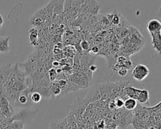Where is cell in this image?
<instances>
[{
  "label": "cell",
  "mask_w": 161,
  "mask_h": 129,
  "mask_svg": "<svg viewBox=\"0 0 161 129\" xmlns=\"http://www.w3.org/2000/svg\"><path fill=\"white\" fill-rule=\"evenodd\" d=\"M117 72H118V74L120 76L123 77V76H125L127 74V73H128V70H127L126 68H125V67H120V68L118 70Z\"/></svg>",
  "instance_id": "cb8c5ba5"
},
{
  "label": "cell",
  "mask_w": 161,
  "mask_h": 129,
  "mask_svg": "<svg viewBox=\"0 0 161 129\" xmlns=\"http://www.w3.org/2000/svg\"><path fill=\"white\" fill-rule=\"evenodd\" d=\"M21 129H23V128H21Z\"/></svg>",
  "instance_id": "f546056e"
},
{
  "label": "cell",
  "mask_w": 161,
  "mask_h": 129,
  "mask_svg": "<svg viewBox=\"0 0 161 129\" xmlns=\"http://www.w3.org/2000/svg\"><path fill=\"white\" fill-rule=\"evenodd\" d=\"M124 100L121 98H116V99H114V105L115 107H116L118 109H120L123 107L124 105Z\"/></svg>",
  "instance_id": "603a6c76"
},
{
  "label": "cell",
  "mask_w": 161,
  "mask_h": 129,
  "mask_svg": "<svg viewBox=\"0 0 161 129\" xmlns=\"http://www.w3.org/2000/svg\"><path fill=\"white\" fill-rule=\"evenodd\" d=\"M11 66V64L8 63L4 64L0 67V96L3 95L4 90Z\"/></svg>",
  "instance_id": "9c48e42d"
},
{
  "label": "cell",
  "mask_w": 161,
  "mask_h": 129,
  "mask_svg": "<svg viewBox=\"0 0 161 129\" xmlns=\"http://www.w3.org/2000/svg\"><path fill=\"white\" fill-rule=\"evenodd\" d=\"M32 92L29 89H25L18 97L15 103L14 106H20V107H26L29 105V102L30 97V94Z\"/></svg>",
  "instance_id": "30bf717a"
},
{
  "label": "cell",
  "mask_w": 161,
  "mask_h": 129,
  "mask_svg": "<svg viewBox=\"0 0 161 129\" xmlns=\"http://www.w3.org/2000/svg\"><path fill=\"white\" fill-rule=\"evenodd\" d=\"M48 78L50 79V81L51 82H53L55 81V80L56 79L57 77V70H55V69H50L48 72Z\"/></svg>",
  "instance_id": "44dd1931"
},
{
  "label": "cell",
  "mask_w": 161,
  "mask_h": 129,
  "mask_svg": "<svg viewBox=\"0 0 161 129\" xmlns=\"http://www.w3.org/2000/svg\"><path fill=\"white\" fill-rule=\"evenodd\" d=\"M97 69V67L96 65H95L93 64V65H92L90 67L89 70H90L92 72H94L95 70H96Z\"/></svg>",
  "instance_id": "484cf974"
},
{
  "label": "cell",
  "mask_w": 161,
  "mask_h": 129,
  "mask_svg": "<svg viewBox=\"0 0 161 129\" xmlns=\"http://www.w3.org/2000/svg\"><path fill=\"white\" fill-rule=\"evenodd\" d=\"M101 98L100 93L96 86H94L84 98V101L89 104L91 103L96 102Z\"/></svg>",
  "instance_id": "8fae6325"
},
{
  "label": "cell",
  "mask_w": 161,
  "mask_h": 129,
  "mask_svg": "<svg viewBox=\"0 0 161 129\" xmlns=\"http://www.w3.org/2000/svg\"><path fill=\"white\" fill-rule=\"evenodd\" d=\"M3 24V18L2 16L0 14V28L2 27Z\"/></svg>",
  "instance_id": "83f0119b"
},
{
  "label": "cell",
  "mask_w": 161,
  "mask_h": 129,
  "mask_svg": "<svg viewBox=\"0 0 161 129\" xmlns=\"http://www.w3.org/2000/svg\"><path fill=\"white\" fill-rule=\"evenodd\" d=\"M14 113L13 107L10 104L8 100L4 96H0V116L11 119Z\"/></svg>",
  "instance_id": "8992f818"
},
{
  "label": "cell",
  "mask_w": 161,
  "mask_h": 129,
  "mask_svg": "<svg viewBox=\"0 0 161 129\" xmlns=\"http://www.w3.org/2000/svg\"><path fill=\"white\" fill-rule=\"evenodd\" d=\"M87 105L89 104L84 101V99L77 98L69 106L70 113L72 114L75 118L80 117Z\"/></svg>",
  "instance_id": "277c9868"
},
{
  "label": "cell",
  "mask_w": 161,
  "mask_h": 129,
  "mask_svg": "<svg viewBox=\"0 0 161 129\" xmlns=\"http://www.w3.org/2000/svg\"><path fill=\"white\" fill-rule=\"evenodd\" d=\"M149 92L145 89H142L140 93H139L136 100L138 101L141 103H148L149 101Z\"/></svg>",
  "instance_id": "2e32d148"
},
{
  "label": "cell",
  "mask_w": 161,
  "mask_h": 129,
  "mask_svg": "<svg viewBox=\"0 0 161 129\" xmlns=\"http://www.w3.org/2000/svg\"><path fill=\"white\" fill-rule=\"evenodd\" d=\"M157 15H158V17H160V18H161V7L160 8V9H159V11H158V12Z\"/></svg>",
  "instance_id": "f1b7e54d"
},
{
  "label": "cell",
  "mask_w": 161,
  "mask_h": 129,
  "mask_svg": "<svg viewBox=\"0 0 161 129\" xmlns=\"http://www.w3.org/2000/svg\"><path fill=\"white\" fill-rule=\"evenodd\" d=\"M148 74L149 69L143 64L136 65L131 72V76L138 81H142L145 79Z\"/></svg>",
  "instance_id": "ba28073f"
},
{
  "label": "cell",
  "mask_w": 161,
  "mask_h": 129,
  "mask_svg": "<svg viewBox=\"0 0 161 129\" xmlns=\"http://www.w3.org/2000/svg\"><path fill=\"white\" fill-rule=\"evenodd\" d=\"M116 115H118V125L121 128H126L131 122L133 117L132 113L126 110L124 107L118 109Z\"/></svg>",
  "instance_id": "5b68a950"
},
{
  "label": "cell",
  "mask_w": 161,
  "mask_h": 129,
  "mask_svg": "<svg viewBox=\"0 0 161 129\" xmlns=\"http://www.w3.org/2000/svg\"><path fill=\"white\" fill-rule=\"evenodd\" d=\"M150 35L153 49L158 54H161V32L152 33Z\"/></svg>",
  "instance_id": "5bb4252c"
},
{
  "label": "cell",
  "mask_w": 161,
  "mask_h": 129,
  "mask_svg": "<svg viewBox=\"0 0 161 129\" xmlns=\"http://www.w3.org/2000/svg\"><path fill=\"white\" fill-rule=\"evenodd\" d=\"M80 47L82 49V51L84 52H89V50H90V45L89 43H88L87 41L86 40H82L80 43Z\"/></svg>",
  "instance_id": "7402d4cb"
},
{
  "label": "cell",
  "mask_w": 161,
  "mask_h": 129,
  "mask_svg": "<svg viewBox=\"0 0 161 129\" xmlns=\"http://www.w3.org/2000/svg\"><path fill=\"white\" fill-rule=\"evenodd\" d=\"M100 8V4L96 1H85L80 11L88 14H96Z\"/></svg>",
  "instance_id": "52a82bcc"
},
{
  "label": "cell",
  "mask_w": 161,
  "mask_h": 129,
  "mask_svg": "<svg viewBox=\"0 0 161 129\" xmlns=\"http://www.w3.org/2000/svg\"><path fill=\"white\" fill-rule=\"evenodd\" d=\"M29 40L31 45L33 47H38L40 45L39 42V33L36 28H32L29 30Z\"/></svg>",
  "instance_id": "9a60e30c"
},
{
  "label": "cell",
  "mask_w": 161,
  "mask_h": 129,
  "mask_svg": "<svg viewBox=\"0 0 161 129\" xmlns=\"http://www.w3.org/2000/svg\"><path fill=\"white\" fill-rule=\"evenodd\" d=\"M42 95L38 92H32L30 94V99L35 103H39L42 99Z\"/></svg>",
  "instance_id": "ffe728a7"
},
{
  "label": "cell",
  "mask_w": 161,
  "mask_h": 129,
  "mask_svg": "<svg viewBox=\"0 0 161 129\" xmlns=\"http://www.w3.org/2000/svg\"><path fill=\"white\" fill-rule=\"evenodd\" d=\"M141 90L142 89H137L134 87L130 82L124 88V91L126 94V96H128V98H132L135 100H136L137 97L139 93H140Z\"/></svg>",
  "instance_id": "4fadbf2b"
},
{
  "label": "cell",
  "mask_w": 161,
  "mask_h": 129,
  "mask_svg": "<svg viewBox=\"0 0 161 129\" xmlns=\"http://www.w3.org/2000/svg\"><path fill=\"white\" fill-rule=\"evenodd\" d=\"M123 67H125V68H126L128 70H130V69H131L133 67V63H132V62L130 60L129 58L127 59V60L126 61V62L125 63V64H124V65H123Z\"/></svg>",
  "instance_id": "d4e9b609"
},
{
  "label": "cell",
  "mask_w": 161,
  "mask_h": 129,
  "mask_svg": "<svg viewBox=\"0 0 161 129\" xmlns=\"http://www.w3.org/2000/svg\"><path fill=\"white\" fill-rule=\"evenodd\" d=\"M38 50H34L28 56L27 60L23 63H18L25 67V74L26 76H31L36 70L38 66Z\"/></svg>",
  "instance_id": "6da1fadb"
},
{
  "label": "cell",
  "mask_w": 161,
  "mask_h": 129,
  "mask_svg": "<svg viewBox=\"0 0 161 129\" xmlns=\"http://www.w3.org/2000/svg\"><path fill=\"white\" fill-rule=\"evenodd\" d=\"M91 51H92V52L96 53H97V52H98L99 49H98V48H97L96 46H94V47H93L91 48Z\"/></svg>",
  "instance_id": "4316f807"
},
{
  "label": "cell",
  "mask_w": 161,
  "mask_h": 129,
  "mask_svg": "<svg viewBox=\"0 0 161 129\" xmlns=\"http://www.w3.org/2000/svg\"><path fill=\"white\" fill-rule=\"evenodd\" d=\"M9 37H0V52H7L9 50Z\"/></svg>",
  "instance_id": "ac0fdd59"
},
{
  "label": "cell",
  "mask_w": 161,
  "mask_h": 129,
  "mask_svg": "<svg viewBox=\"0 0 161 129\" xmlns=\"http://www.w3.org/2000/svg\"><path fill=\"white\" fill-rule=\"evenodd\" d=\"M147 28L150 34L161 32V23L156 19L151 20L148 22Z\"/></svg>",
  "instance_id": "7c38bea8"
},
{
  "label": "cell",
  "mask_w": 161,
  "mask_h": 129,
  "mask_svg": "<svg viewBox=\"0 0 161 129\" xmlns=\"http://www.w3.org/2000/svg\"><path fill=\"white\" fill-rule=\"evenodd\" d=\"M137 106V103L136 100L132 99V98H127L124 101V105L123 107L128 111H132L134 110Z\"/></svg>",
  "instance_id": "e0dca14e"
},
{
  "label": "cell",
  "mask_w": 161,
  "mask_h": 129,
  "mask_svg": "<svg viewBox=\"0 0 161 129\" xmlns=\"http://www.w3.org/2000/svg\"><path fill=\"white\" fill-rule=\"evenodd\" d=\"M109 16H111L110 21H111L114 25H118L120 21V16L119 13L116 11H114L111 14H109Z\"/></svg>",
  "instance_id": "d6986e66"
},
{
  "label": "cell",
  "mask_w": 161,
  "mask_h": 129,
  "mask_svg": "<svg viewBox=\"0 0 161 129\" xmlns=\"http://www.w3.org/2000/svg\"><path fill=\"white\" fill-rule=\"evenodd\" d=\"M38 112V109H30L28 108H24L20 111L13 114L11 118V121H18L23 124L30 123L33 118H34Z\"/></svg>",
  "instance_id": "7a4b0ae2"
},
{
  "label": "cell",
  "mask_w": 161,
  "mask_h": 129,
  "mask_svg": "<svg viewBox=\"0 0 161 129\" xmlns=\"http://www.w3.org/2000/svg\"><path fill=\"white\" fill-rule=\"evenodd\" d=\"M69 80L80 88H87L89 86L90 81L87 75L80 70L74 71L70 74L69 77Z\"/></svg>",
  "instance_id": "3957f363"
}]
</instances>
